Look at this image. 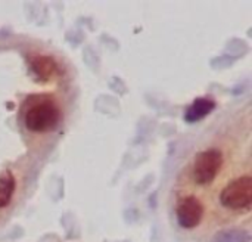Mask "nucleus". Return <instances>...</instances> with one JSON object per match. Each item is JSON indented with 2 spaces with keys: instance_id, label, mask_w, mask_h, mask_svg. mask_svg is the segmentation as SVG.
<instances>
[{
  "instance_id": "f257e3e1",
  "label": "nucleus",
  "mask_w": 252,
  "mask_h": 242,
  "mask_svg": "<svg viewBox=\"0 0 252 242\" xmlns=\"http://www.w3.org/2000/svg\"><path fill=\"white\" fill-rule=\"evenodd\" d=\"M61 121V109L52 101H40L31 105L24 114L25 127L32 133H46L53 129Z\"/></svg>"
},
{
  "instance_id": "f03ea898",
  "label": "nucleus",
  "mask_w": 252,
  "mask_h": 242,
  "mask_svg": "<svg viewBox=\"0 0 252 242\" xmlns=\"http://www.w3.org/2000/svg\"><path fill=\"white\" fill-rule=\"evenodd\" d=\"M220 201L224 207L232 210L248 208L252 203L251 176H242L230 182L221 192Z\"/></svg>"
},
{
  "instance_id": "7ed1b4c3",
  "label": "nucleus",
  "mask_w": 252,
  "mask_h": 242,
  "mask_svg": "<svg viewBox=\"0 0 252 242\" xmlns=\"http://www.w3.org/2000/svg\"><path fill=\"white\" fill-rule=\"evenodd\" d=\"M223 166V155L219 149L199 152L193 164V179L198 185L211 183Z\"/></svg>"
},
{
  "instance_id": "20e7f679",
  "label": "nucleus",
  "mask_w": 252,
  "mask_h": 242,
  "mask_svg": "<svg viewBox=\"0 0 252 242\" xmlns=\"http://www.w3.org/2000/svg\"><path fill=\"white\" fill-rule=\"evenodd\" d=\"M177 222L183 229H195L204 217V206L196 197H185L180 200L177 210Z\"/></svg>"
},
{
  "instance_id": "39448f33",
  "label": "nucleus",
  "mask_w": 252,
  "mask_h": 242,
  "mask_svg": "<svg viewBox=\"0 0 252 242\" xmlns=\"http://www.w3.org/2000/svg\"><path fill=\"white\" fill-rule=\"evenodd\" d=\"M31 68L41 80H49L58 72V64L50 56H34L31 59Z\"/></svg>"
},
{
  "instance_id": "423d86ee",
  "label": "nucleus",
  "mask_w": 252,
  "mask_h": 242,
  "mask_svg": "<svg viewBox=\"0 0 252 242\" xmlns=\"http://www.w3.org/2000/svg\"><path fill=\"white\" fill-rule=\"evenodd\" d=\"M214 108H216V102L211 98H199L189 106L186 112V121L196 123L204 117H207Z\"/></svg>"
},
{
  "instance_id": "0eeeda50",
  "label": "nucleus",
  "mask_w": 252,
  "mask_h": 242,
  "mask_svg": "<svg viewBox=\"0 0 252 242\" xmlns=\"http://www.w3.org/2000/svg\"><path fill=\"white\" fill-rule=\"evenodd\" d=\"M15 192V179L10 172H4L0 176V208L9 206Z\"/></svg>"
},
{
  "instance_id": "6e6552de",
  "label": "nucleus",
  "mask_w": 252,
  "mask_h": 242,
  "mask_svg": "<svg viewBox=\"0 0 252 242\" xmlns=\"http://www.w3.org/2000/svg\"><path fill=\"white\" fill-rule=\"evenodd\" d=\"M251 235L244 229H227L221 231L214 237L213 242H250Z\"/></svg>"
}]
</instances>
